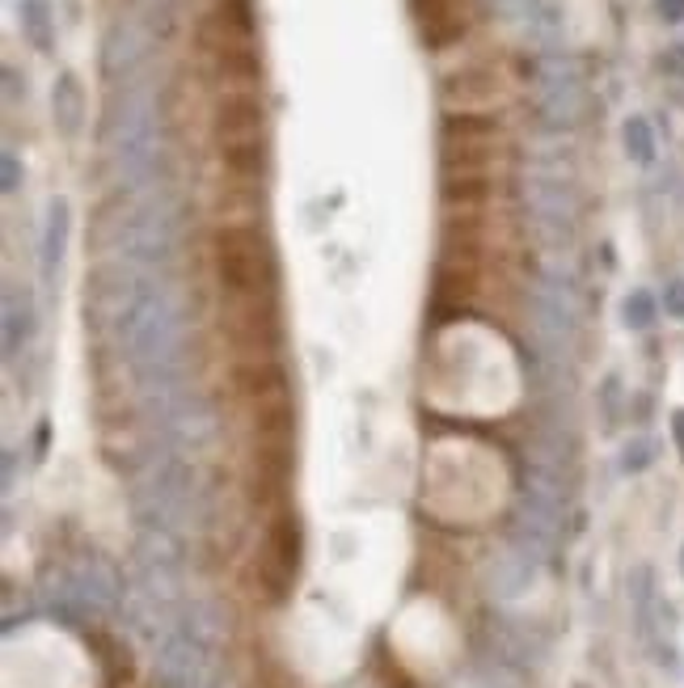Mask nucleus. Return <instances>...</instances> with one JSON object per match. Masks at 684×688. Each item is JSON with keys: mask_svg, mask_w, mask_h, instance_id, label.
I'll return each mask as SVG.
<instances>
[{"mask_svg": "<svg viewBox=\"0 0 684 688\" xmlns=\"http://www.w3.org/2000/svg\"><path fill=\"white\" fill-rule=\"evenodd\" d=\"M212 263L224 296V330L233 364L275 360L280 313H275V249L258 224H221L212 237Z\"/></svg>", "mask_w": 684, "mask_h": 688, "instance_id": "nucleus-1", "label": "nucleus"}, {"mask_svg": "<svg viewBox=\"0 0 684 688\" xmlns=\"http://www.w3.org/2000/svg\"><path fill=\"white\" fill-rule=\"evenodd\" d=\"M262 562H266V570H271V588L275 591L292 579V570H296V524H292V515H287V511H280V515L271 520Z\"/></svg>", "mask_w": 684, "mask_h": 688, "instance_id": "nucleus-7", "label": "nucleus"}, {"mask_svg": "<svg viewBox=\"0 0 684 688\" xmlns=\"http://www.w3.org/2000/svg\"><path fill=\"white\" fill-rule=\"evenodd\" d=\"M199 51L224 89H254L262 72L250 0H216L199 21Z\"/></svg>", "mask_w": 684, "mask_h": 688, "instance_id": "nucleus-2", "label": "nucleus"}, {"mask_svg": "<svg viewBox=\"0 0 684 688\" xmlns=\"http://www.w3.org/2000/svg\"><path fill=\"white\" fill-rule=\"evenodd\" d=\"M504 157V131L486 115H448L440 136L443 178H482L495 183V165Z\"/></svg>", "mask_w": 684, "mask_h": 688, "instance_id": "nucleus-4", "label": "nucleus"}, {"mask_svg": "<svg viewBox=\"0 0 684 688\" xmlns=\"http://www.w3.org/2000/svg\"><path fill=\"white\" fill-rule=\"evenodd\" d=\"M504 94H507L504 72L495 63H473V68H465L457 77H448V85H443V106H448V115H486Z\"/></svg>", "mask_w": 684, "mask_h": 688, "instance_id": "nucleus-6", "label": "nucleus"}, {"mask_svg": "<svg viewBox=\"0 0 684 688\" xmlns=\"http://www.w3.org/2000/svg\"><path fill=\"white\" fill-rule=\"evenodd\" d=\"M410 18L427 51H452L473 30V0H410Z\"/></svg>", "mask_w": 684, "mask_h": 688, "instance_id": "nucleus-5", "label": "nucleus"}, {"mask_svg": "<svg viewBox=\"0 0 684 688\" xmlns=\"http://www.w3.org/2000/svg\"><path fill=\"white\" fill-rule=\"evenodd\" d=\"M212 144L233 183H258L266 169V110L258 89H221L212 110Z\"/></svg>", "mask_w": 684, "mask_h": 688, "instance_id": "nucleus-3", "label": "nucleus"}]
</instances>
